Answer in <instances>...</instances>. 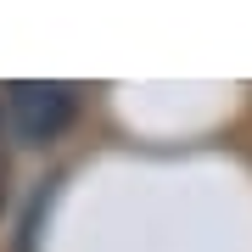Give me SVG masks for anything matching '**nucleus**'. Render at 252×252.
<instances>
[{"label":"nucleus","mask_w":252,"mask_h":252,"mask_svg":"<svg viewBox=\"0 0 252 252\" xmlns=\"http://www.w3.org/2000/svg\"><path fill=\"white\" fill-rule=\"evenodd\" d=\"M6 112H11V124H17L23 140L45 146V140H56L73 124L79 95H73L67 84H11L6 90Z\"/></svg>","instance_id":"nucleus-1"},{"label":"nucleus","mask_w":252,"mask_h":252,"mask_svg":"<svg viewBox=\"0 0 252 252\" xmlns=\"http://www.w3.org/2000/svg\"><path fill=\"white\" fill-rule=\"evenodd\" d=\"M0 202H6V168H0Z\"/></svg>","instance_id":"nucleus-2"}]
</instances>
